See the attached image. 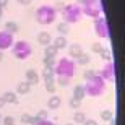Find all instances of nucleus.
<instances>
[{
    "label": "nucleus",
    "mask_w": 125,
    "mask_h": 125,
    "mask_svg": "<svg viewBox=\"0 0 125 125\" xmlns=\"http://www.w3.org/2000/svg\"><path fill=\"white\" fill-rule=\"evenodd\" d=\"M37 20L44 24L52 23L55 20V10L52 8V7H41L39 11H37Z\"/></svg>",
    "instance_id": "obj_1"
},
{
    "label": "nucleus",
    "mask_w": 125,
    "mask_h": 125,
    "mask_svg": "<svg viewBox=\"0 0 125 125\" xmlns=\"http://www.w3.org/2000/svg\"><path fill=\"white\" fill-rule=\"evenodd\" d=\"M31 54V49H29V44L28 42H18L16 47H15V55L20 57V59H24V57H28Z\"/></svg>",
    "instance_id": "obj_2"
},
{
    "label": "nucleus",
    "mask_w": 125,
    "mask_h": 125,
    "mask_svg": "<svg viewBox=\"0 0 125 125\" xmlns=\"http://www.w3.org/2000/svg\"><path fill=\"white\" fill-rule=\"evenodd\" d=\"M57 72H59L60 75L72 76V73H73V63H72L68 59H63V60H60V63H59V68H57Z\"/></svg>",
    "instance_id": "obj_3"
},
{
    "label": "nucleus",
    "mask_w": 125,
    "mask_h": 125,
    "mask_svg": "<svg viewBox=\"0 0 125 125\" xmlns=\"http://www.w3.org/2000/svg\"><path fill=\"white\" fill-rule=\"evenodd\" d=\"M63 15H65V18L68 20V21H76V20H80V8L75 7V5H70V7L65 8Z\"/></svg>",
    "instance_id": "obj_4"
},
{
    "label": "nucleus",
    "mask_w": 125,
    "mask_h": 125,
    "mask_svg": "<svg viewBox=\"0 0 125 125\" xmlns=\"http://www.w3.org/2000/svg\"><path fill=\"white\" fill-rule=\"evenodd\" d=\"M102 89H104V84H102V81L99 78L91 80V83L88 84V93L89 94H99Z\"/></svg>",
    "instance_id": "obj_5"
},
{
    "label": "nucleus",
    "mask_w": 125,
    "mask_h": 125,
    "mask_svg": "<svg viewBox=\"0 0 125 125\" xmlns=\"http://www.w3.org/2000/svg\"><path fill=\"white\" fill-rule=\"evenodd\" d=\"M11 44V36L8 32H0V49H7Z\"/></svg>",
    "instance_id": "obj_6"
},
{
    "label": "nucleus",
    "mask_w": 125,
    "mask_h": 125,
    "mask_svg": "<svg viewBox=\"0 0 125 125\" xmlns=\"http://www.w3.org/2000/svg\"><path fill=\"white\" fill-rule=\"evenodd\" d=\"M97 32H99V36H106V23L104 21H99L97 23Z\"/></svg>",
    "instance_id": "obj_7"
},
{
    "label": "nucleus",
    "mask_w": 125,
    "mask_h": 125,
    "mask_svg": "<svg viewBox=\"0 0 125 125\" xmlns=\"http://www.w3.org/2000/svg\"><path fill=\"white\" fill-rule=\"evenodd\" d=\"M41 125H52V124H49V122H44V124H41Z\"/></svg>",
    "instance_id": "obj_8"
}]
</instances>
